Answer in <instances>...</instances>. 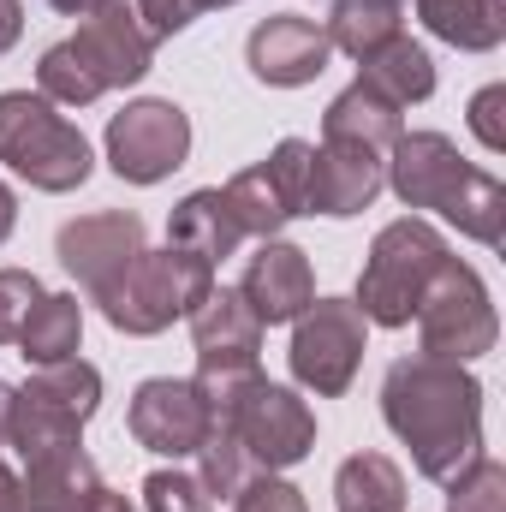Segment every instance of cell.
Segmentation results:
<instances>
[{"mask_svg": "<svg viewBox=\"0 0 506 512\" xmlns=\"http://www.w3.org/2000/svg\"><path fill=\"white\" fill-rule=\"evenodd\" d=\"M381 417L411 447L417 477L453 483L483 453V382L465 364L441 358H399L381 376Z\"/></svg>", "mask_w": 506, "mask_h": 512, "instance_id": "1", "label": "cell"}, {"mask_svg": "<svg viewBox=\"0 0 506 512\" xmlns=\"http://www.w3.org/2000/svg\"><path fill=\"white\" fill-rule=\"evenodd\" d=\"M387 185L405 209H435L489 251L506 239V185L471 167L447 131H399V143L387 149Z\"/></svg>", "mask_w": 506, "mask_h": 512, "instance_id": "2", "label": "cell"}, {"mask_svg": "<svg viewBox=\"0 0 506 512\" xmlns=\"http://www.w3.org/2000/svg\"><path fill=\"white\" fill-rule=\"evenodd\" d=\"M203 399H209V417L233 429V441L251 453L256 471H286L298 459H310L316 447V417L310 405L280 382H262V376H197Z\"/></svg>", "mask_w": 506, "mask_h": 512, "instance_id": "3", "label": "cell"}, {"mask_svg": "<svg viewBox=\"0 0 506 512\" xmlns=\"http://www.w3.org/2000/svg\"><path fill=\"white\" fill-rule=\"evenodd\" d=\"M0 161L30 179L36 191L48 197H66L90 179L96 155H90V137L72 126L48 96H30V90H6L0 96Z\"/></svg>", "mask_w": 506, "mask_h": 512, "instance_id": "4", "label": "cell"}, {"mask_svg": "<svg viewBox=\"0 0 506 512\" xmlns=\"http://www.w3.org/2000/svg\"><path fill=\"white\" fill-rule=\"evenodd\" d=\"M447 239L423 221V215H405V221H387L376 233V245L364 256V274H358V310L364 322L376 328H405L417 316V298L429 286V274L447 262Z\"/></svg>", "mask_w": 506, "mask_h": 512, "instance_id": "5", "label": "cell"}, {"mask_svg": "<svg viewBox=\"0 0 506 512\" xmlns=\"http://www.w3.org/2000/svg\"><path fill=\"white\" fill-rule=\"evenodd\" d=\"M102 405V370L84 364V358H66V364H42L30 382L18 387V411H12V453L30 465V459H48V453H66V447H84V423L96 417Z\"/></svg>", "mask_w": 506, "mask_h": 512, "instance_id": "6", "label": "cell"}, {"mask_svg": "<svg viewBox=\"0 0 506 512\" xmlns=\"http://www.w3.org/2000/svg\"><path fill=\"white\" fill-rule=\"evenodd\" d=\"M209 286H215V262L179 251V245H167V251H149L143 245V256L120 274V286L102 298V316L120 334L149 340V334L173 328L179 316H191L209 298Z\"/></svg>", "mask_w": 506, "mask_h": 512, "instance_id": "7", "label": "cell"}, {"mask_svg": "<svg viewBox=\"0 0 506 512\" xmlns=\"http://www.w3.org/2000/svg\"><path fill=\"white\" fill-rule=\"evenodd\" d=\"M417 340H423V358H441V364H471L483 352H495L501 340V322H495V298L483 286V274L459 256H447L423 298H417Z\"/></svg>", "mask_w": 506, "mask_h": 512, "instance_id": "8", "label": "cell"}, {"mask_svg": "<svg viewBox=\"0 0 506 512\" xmlns=\"http://www.w3.org/2000/svg\"><path fill=\"white\" fill-rule=\"evenodd\" d=\"M364 334L370 322L352 298H310V310L292 322V382L316 399H340L364 364Z\"/></svg>", "mask_w": 506, "mask_h": 512, "instance_id": "9", "label": "cell"}, {"mask_svg": "<svg viewBox=\"0 0 506 512\" xmlns=\"http://www.w3.org/2000/svg\"><path fill=\"white\" fill-rule=\"evenodd\" d=\"M310 149L316 143H304V137H280L268 149V161H256V167L233 173L221 185V197H227V209H233V221H239L245 239H280V227L292 215H304Z\"/></svg>", "mask_w": 506, "mask_h": 512, "instance_id": "10", "label": "cell"}, {"mask_svg": "<svg viewBox=\"0 0 506 512\" xmlns=\"http://www.w3.org/2000/svg\"><path fill=\"white\" fill-rule=\"evenodd\" d=\"M108 167L126 179V185H161L173 167H185L191 155V120L179 102L167 96H143L126 102L114 120H108Z\"/></svg>", "mask_w": 506, "mask_h": 512, "instance_id": "11", "label": "cell"}, {"mask_svg": "<svg viewBox=\"0 0 506 512\" xmlns=\"http://www.w3.org/2000/svg\"><path fill=\"white\" fill-rule=\"evenodd\" d=\"M54 251H60V268L90 292V304H102V298L120 286V274L143 256V221H137L131 209L78 215V221L60 227Z\"/></svg>", "mask_w": 506, "mask_h": 512, "instance_id": "12", "label": "cell"}, {"mask_svg": "<svg viewBox=\"0 0 506 512\" xmlns=\"http://www.w3.org/2000/svg\"><path fill=\"white\" fill-rule=\"evenodd\" d=\"M126 423H131V435H137V447H149L161 459H191L203 447V435H209L215 417H209V399H203L197 376L191 382L185 376H149L131 393Z\"/></svg>", "mask_w": 506, "mask_h": 512, "instance_id": "13", "label": "cell"}, {"mask_svg": "<svg viewBox=\"0 0 506 512\" xmlns=\"http://www.w3.org/2000/svg\"><path fill=\"white\" fill-rule=\"evenodd\" d=\"M328 60H334L328 30L316 18H298V12L262 18L251 30V42H245V66L268 90H304V84H316L328 72Z\"/></svg>", "mask_w": 506, "mask_h": 512, "instance_id": "14", "label": "cell"}, {"mask_svg": "<svg viewBox=\"0 0 506 512\" xmlns=\"http://www.w3.org/2000/svg\"><path fill=\"white\" fill-rule=\"evenodd\" d=\"M191 346L197 376H251L262 358V322L239 286H209V298L191 310Z\"/></svg>", "mask_w": 506, "mask_h": 512, "instance_id": "15", "label": "cell"}, {"mask_svg": "<svg viewBox=\"0 0 506 512\" xmlns=\"http://www.w3.org/2000/svg\"><path fill=\"white\" fill-rule=\"evenodd\" d=\"M387 185V155L352 149V143H322L310 149V185H304V215L352 221L364 215Z\"/></svg>", "mask_w": 506, "mask_h": 512, "instance_id": "16", "label": "cell"}, {"mask_svg": "<svg viewBox=\"0 0 506 512\" xmlns=\"http://www.w3.org/2000/svg\"><path fill=\"white\" fill-rule=\"evenodd\" d=\"M239 292H245V304L256 310L262 328H280V322H298V316L310 310V298H316V268H310V256L298 251V245L262 239L256 256L245 262Z\"/></svg>", "mask_w": 506, "mask_h": 512, "instance_id": "17", "label": "cell"}, {"mask_svg": "<svg viewBox=\"0 0 506 512\" xmlns=\"http://www.w3.org/2000/svg\"><path fill=\"white\" fill-rule=\"evenodd\" d=\"M78 48L90 54V66L102 72L108 90H126V84H137V78L155 66V42H149V30L137 24L131 0H102V6L78 24Z\"/></svg>", "mask_w": 506, "mask_h": 512, "instance_id": "18", "label": "cell"}, {"mask_svg": "<svg viewBox=\"0 0 506 512\" xmlns=\"http://www.w3.org/2000/svg\"><path fill=\"white\" fill-rule=\"evenodd\" d=\"M18 495H24V512H90V501L102 495V471L84 447H66V453L30 459L18 477Z\"/></svg>", "mask_w": 506, "mask_h": 512, "instance_id": "19", "label": "cell"}, {"mask_svg": "<svg viewBox=\"0 0 506 512\" xmlns=\"http://www.w3.org/2000/svg\"><path fill=\"white\" fill-rule=\"evenodd\" d=\"M399 131H405V108H393L370 84L340 90L322 114V143H352V149H370V155H387L399 143Z\"/></svg>", "mask_w": 506, "mask_h": 512, "instance_id": "20", "label": "cell"}, {"mask_svg": "<svg viewBox=\"0 0 506 512\" xmlns=\"http://www.w3.org/2000/svg\"><path fill=\"white\" fill-rule=\"evenodd\" d=\"M358 84H370L376 96H387L393 108H411V102H429L435 96V60L423 42H411L405 30L387 36L376 54L358 60Z\"/></svg>", "mask_w": 506, "mask_h": 512, "instance_id": "21", "label": "cell"}, {"mask_svg": "<svg viewBox=\"0 0 506 512\" xmlns=\"http://www.w3.org/2000/svg\"><path fill=\"white\" fill-rule=\"evenodd\" d=\"M167 245L203 256V262H227V256L245 245V233H239V221H233V209H227L221 185L191 191V197L167 215Z\"/></svg>", "mask_w": 506, "mask_h": 512, "instance_id": "22", "label": "cell"}, {"mask_svg": "<svg viewBox=\"0 0 506 512\" xmlns=\"http://www.w3.org/2000/svg\"><path fill=\"white\" fill-rule=\"evenodd\" d=\"M78 346H84V304L72 292H42L36 310L18 328L24 364H36V370L42 364H66V358H78Z\"/></svg>", "mask_w": 506, "mask_h": 512, "instance_id": "23", "label": "cell"}, {"mask_svg": "<svg viewBox=\"0 0 506 512\" xmlns=\"http://www.w3.org/2000/svg\"><path fill=\"white\" fill-rule=\"evenodd\" d=\"M417 18L465 54H489L506 42V0H417Z\"/></svg>", "mask_w": 506, "mask_h": 512, "instance_id": "24", "label": "cell"}, {"mask_svg": "<svg viewBox=\"0 0 506 512\" xmlns=\"http://www.w3.org/2000/svg\"><path fill=\"white\" fill-rule=\"evenodd\" d=\"M334 512H405V471L387 453H352L334 471Z\"/></svg>", "mask_w": 506, "mask_h": 512, "instance_id": "25", "label": "cell"}, {"mask_svg": "<svg viewBox=\"0 0 506 512\" xmlns=\"http://www.w3.org/2000/svg\"><path fill=\"white\" fill-rule=\"evenodd\" d=\"M36 96H48L54 108H90V102L108 96V84H102V72L90 66V54L78 48V36L54 42V48L36 60Z\"/></svg>", "mask_w": 506, "mask_h": 512, "instance_id": "26", "label": "cell"}, {"mask_svg": "<svg viewBox=\"0 0 506 512\" xmlns=\"http://www.w3.org/2000/svg\"><path fill=\"white\" fill-rule=\"evenodd\" d=\"M399 24H405V6H387V0H334V18L322 30H328L334 54L364 60V54H376L387 36H399Z\"/></svg>", "mask_w": 506, "mask_h": 512, "instance_id": "27", "label": "cell"}, {"mask_svg": "<svg viewBox=\"0 0 506 512\" xmlns=\"http://www.w3.org/2000/svg\"><path fill=\"white\" fill-rule=\"evenodd\" d=\"M191 459H197V483L209 489V501H233V495L256 477L251 453L233 441V429H227V423H209V435H203V447H197Z\"/></svg>", "mask_w": 506, "mask_h": 512, "instance_id": "28", "label": "cell"}, {"mask_svg": "<svg viewBox=\"0 0 506 512\" xmlns=\"http://www.w3.org/2000/svg\"><path fill=\"white\" fill-rule=\"evenodd\" d=\"M447 489V512H506V465L501 459H489V453H477L453 483H441Z\"/></svg>", "mask_w": 506, "mask_h": 512, "instance_id": "29", "label": "cell"}, {"mask_svg": "<svg viewBox=\"0 0 506 512\" xmlns=\"http://www.w3.org/2000/svg\"><path fill=\"white\" fill-rule=\"evenodd\" d=\"M143 512H215V501H209V489L197 483V471H149L143 477Z\"/></svg>", "mask_w": 506, "mask_h": 512, "instance_id": "30", "label": "cell"}, {"mask_svg": "<svg viewBox=\"0 0 506 512\" xmlns=\"http://www.w3.org/2000/svg\"><path fill=\"white\" fill-rule=\"evenodd\" d=\"M36 298H42V280L30 268H0V346L18 340V328L36 310Z\"/></svg>", "mask_w": 506, "mask_h": 512, "instance_id": "31", "label": "cell"}, {"mask_svg": "<svg viewBox=\"0 0 506 512\" xmlns=\"http://www.w3.org/2000/svg\"><path fill=\"white\" fill-rule=\"evenodd\" d=\"M131 12H137V24L149 30V42L161 48L167 36H179L185 24H197L209 6H203V0H131Z\"/></svg>", "mask_w": 506, "mask_h": 512, "instance_id": "32", "label": "cell"}, {"mask_svg": "<svg viewBox=\"0 0 506 512\" xmlns=\"http://www.w3.org/2000/svg\"><path fill=\"white\" fill-rule=\"evenodd\" d=\"M233 512H310V507H304V489H292L274 471H256L251 483L233 495Z\"/></svg>", "mask_w": 506, "mask_h": 512, "instance_id": "33", "label": "cell"}, {"mask_svg": "<svg viewBox=\"0 0 506 512\" xmlns=\"http://www.w3.org/2000/svg\"><path fill=\"white\" fill-rule=\"evenodd\" d=\"M471 131L483 149H495V155L506 149V84H489L471 96Z\"/></svg>", "mask_w": 506, "mask_h": 512, "instance_id": "34", "label": "cell"}, {"mask_svg": "<svg viewBox=\"0 0 506 512\" xmlns=\"http://www.w3.org/2000/svg\"><path fill=\"white\" fill-rule=\"evenodd\" d=\"M24 36V0H0V54Z\"/></svg>", "mask_w": 506, "mask_h": 512, "instance_id": "35", "label": "cell"}, {"mask_svg": "<svg viewBox=\"0 0 506 512\" xmlns=\"http://www.w3.org/2000/svg\"><path fill=\"white\" fill-rule=\"evenodd\" d=\"M12 227H18V197H12V185L0 179V245L12 239Z\"/></svg>", "mask_w": 506, "mask_h": 512, "instance_id": "36", "label": "cell"}, {"mask_svg": "<svg viewBox=\"0 0 506 512\" xmlns=\"http://www.w3.org/2000/svg\"><path fill=\"white\" fill-rule=\"evenodd\" d=\"M12 411H18V387L0 382V447L12 441Z\"/></svg>", "mask_w": 506, "mask_h": 512, "instance_id": "37", "label": "cell"}, {"mask_svg": "<svg viewBox=\"0 0 506 512\" xmlns=\"http://www.w3.org/2000/svg\"><path fill=\"white\" fill-rule=\"evenodd\" d=\"M0 512H24V495H18V477L6 471V459H0Z\"/></svg>", "mask_w": 506, "mask_h": 512, "instance_id": "38", "label": "cell"}, {"mask_svg": "<svg viewBox=\"0 0 506 512\" xmlns=\"http://www.w3.org/2000/svg\"><path fill=\"white\" fill-rule=\"evenodd\" d=\"M90 512H137V507H131L126 495H114V489H102V495L90 501Z\"/></svg>", "mask_w": 506, "mask_h": 512, "instance_id": "39", "label": "cell"}, {"mask_svg": "<svg viewBox=\"0 0 506 512\" xmlns=\"http://www.w3.org/2000/svg\"><path fill=\"white\" fill-rule=\"evenodd\" d=\"M48 6H54V12H66V18H90L102 0H48Z\"/></svg>", "mask_w": 506, "mask_h": 512, "instance_id": "40", "label": "cell"}, {"mask_svg": "<svg viewBox=\"0 0 506 512\" xmlns=\"http://www.w3.org/2000/svg\"><path fill=\"white\" fill-rule=\"evenodd\" d=\"M203 6H233V0H203Z\"/></svg>", "mask_w": 506, "mask_h": 512, "instance_id": "41", "label": "cell"}, {"mask_svg": "<svg viewBox=\"0 0 506 512\" xmlns=\"http://www.w3.org/2000/svg\"><path fill=\"white\" fill-rule=\"evenodd\" d=\"M387 6H405V0H387Z\"/></svg>", "mask_w": 506, "mask_h": 512, "instance_id": "42", "label": "cell"}]
</instances>
